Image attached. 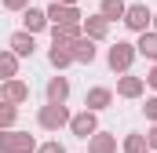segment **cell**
<instances>
[{"instance_id":"cell-17","label":"cell","mask_w":157,"mask_h":153,"mask_svg":"<svg viewBox=\"0 0 157 153\" xmlns=\"http://www.w3.org/2000/svg\"><path fill=\"white\" fill-rule=\"evenodd\" d=\"M70 99V80L66 76H51L48 80V102H66Z\"/></svg>"},{"instance_id":"cell-12","label":"cell","mask_w":157,"mask_h":153,"mask_svg":"<svg viewBox=\"0 0 157 153\" xmlns=\"http://www.w3.org/2000/svg\"><path fill=\"white\" fill-rule=\"evenodd\" d=\"M22 26H26L29 33H40V29L51 26V18H48V11H40V7H26V11H22Z\"/></svg>"},{"instance_id":"cell-28","label":"cell","mask_w":157,"mask_h":153,"mask_svg":"<svg viewBox=\"0 0 157 153\" xmlns=\"http://www.w3.org/2000/svg\"><path fill=\"white\" fill-rule=\"evenodd\" d=\"M62 4H77V0H62Z\"/></svg>"},{"instance_id":"cell-8","label":"cell","mask_w":157,"mask_h":153,"mask_svg":"<svg viewBox=\"0 0 157 153\" xmlns=\"http://www.w3.org/2000/svg\"><path fill=\"white\" fill-rule=\"evenodd\" d=\"M84 37V22H62V26H51V40L55 44H73Z\"/></svg>"},{"instance_id":"cell-9","label":"cell","mask_w":157,"mask_h":153,"mask_svg":"<svg viewBox=\"0 0 157 153\" xmlns=\"http://www.w3.org/2000/svg\"><path fill=\"white\" fill-rule=\"evenodd\" d=\"M84 33L91 40H106L110 37V18H106L102 11H99V15H88V18H84Z\"/></svg>"},{"instance_id":"cell-1","label":"cell","mask_w":157,"mask_h":153,"mask_svg":"<svg viewBox=\"0 0 157 153\" xmlns=\"http://www.w3.org/2000/svg\"><path fill=\"white\" fill-rule=\"evenodd\" d=\"M40 146H37V139L29 135V131H4L0 135V153H37Z\"/></svg>"},{"instance_id":"cell-24","label":"cell","mask_w":157,"mask_h":153,"mask_svg":"<svg viewBox=\"0 0 157 153\" xmlns=\"http://www.w3.org/2000/svg\"><path fill=\"white\" fill-rule=\"evenodd\" d=\"M143 110H146V120H154V124H157V99H146Z\"/></svg>"},{"instance_id":"cell-14","label":"cell","mask_w":157,"mask_h":153,"mask_svg":"<svg viewBox=\"0 0 157 153\" xmlns=\"http://www.w3.org/2000/svg\"><path fill=\"white\" fill-rule=\"evenodd\" d=\"M110 102H113V91H110V88H91V91L84 95V106H88V110H95V113H99V110H106Z\"/></svg>"},{"instance_id":"cell-13","label":"cell","mask_w":157,"mask_h":153,"mask_svg":"<svg viewBox=\"0 0 157 153\" xmlns=\"http://www.w3.org/2000/svg\"><path fill=\"white\" fill-rule=\"evenodd\" d=\"M70 51H73V58H77V62H88V66L95 62V40L88 37V33H84L80 40H73V44H70Z\"/></svg>"},{"instance_id":"cell-16","label":"cell","mask_w":157,"mask_h":153,"mask_svg":"<svg viewBox=\"0 0 157 153\" xmlns=\"http://www.w3.org/2000/svg\"><path fill=\"white\" fill-rule=\"evenodd\" d=\"M48 58H51V66H55V69H66L70 62H77V58H73V51H70V44H55V40H51Z\"/></svg>"},{"instance_id":"cell-4","label":"cell","mask_w":157,"mask_h":153,"mask_svg":"<svg viewBox=\"0 0 157 153\" xmlns=\"http://www.w3.org/2000/svg\"><path fill=\"white\" fill-rule=\"evenodd\" d=\"M124 26H128L132 33H146V29L154 26V11H150L146 4H128V15H124Z\"/></svg>"},{"instance_id":"cell-15","label":"cell","mask_w":157,"mask_h":153,"mask_svg":"<svg viewBox=\"0 0 157 153\" xmlns=\"http://www.w3.org/2000/svg\"><path fill=\"white\" fill-rule=\"evenodd\" d=\"M88 153H117V139L106 135V131H95L88 139Z\"/></svg>"},{"instance_id":"cell-3","label":"cell","mask_w":157,"mask_h":153,"mask_svg":"<svg viewBox=\"0 0 157 153\" xmlns=\"http://www.w3.org/2000/svg\"><path fill=\"white\" fill-rule=\"evenodd\" d=\"M135 55H139V47H135V44L117 40V44L110 47L106 62H110V69H113V73H128V69H132V62H135Z\"/></svg>"},{"instance_id":"cell-5","label":"cell","mask_w":157,"mask_h":153,"mask_svg":"<svg viewBox=\"0 0 157 153\" xmlns=\"http://www.w3.org/2000/svg\"><path fill=\"white\" fill-rule=\"evenodd\" d=\"M70 131H73L77 139H91V135L99 131V117H95V110H88V106H84V110L70 120Z\"/></svg>"},{"instance_id":"cell-10","label":"cell","mask_w":157,"mask_h":153,"mask_svg":"<svg viewBox=\"0 0 157 153\" xmlns=\"http://www.w3.org/2000/svg\"><path fill=\"white\" fill-rule=\"evenodd\" d=\"M143 91H146V80H143V76L124 73V76L117 80V95H121V99H139Z\"/></svg>"},{"instance_id":"cell-2","label":"cell","mask_w":157,"mask_h":153,"mask_svg":"<svg viewBox=\"0 0 157 153\" xmlns=\"http://www.w3.org/2000/svg\"><path fill=\"white\" fill-rule=\"evenodd\" d=\"M70 120H73V117L66 110V102H48V106H40V113H37V124L48 128V131H59V128H66Z\"/></svg>"},{"instance_id":"cell-29","label":"cell","mask_w":157,"mask_h":153,"mask_svg":"<svg viewBox=\"0 0 157 153\" xmlns=\"http://www.w3.org/2000/svg\"><path fill=\"white\" fill-rule=\"evenodd\" d=\"M154 29H157V15H154Z\"/></svg>"},{"instance_id":"cell-19","label":"cell","mask_w":157,"mask_h":153,"mask_svg":"<svg viewBox=\"0 0 157 153\" xmlns=\"http://www.w3.org/2000/svg\"><path fill=\"white\" fill-rule=\"evenodd\" d=\"M99 11H102L110 22H117V18L124 22V15H128V4H124V0H102V4H99Z\"/></svg>"},{"instance_id":"cell-20","label":"cell","mask_w":157,"mask_h":153,"mask_svg":"<svg viewBox=\"0 0 157 153\" xmlns=\"http://www.w3.org/2000/svg\"><path fill=\"white\" fill-rule=\"evenodd\" d=\"M0 73H4V76H15V73H18V55H15L11 47L0 55Z\"/></svg>"},{"instance_id":"cell-22","label":"cell","mask_w":157,"mask_h":153,"mask_svg":"<svg viewBox=\"0 0 157 153\" xmlns=\"http://www.w3.org/2000/svg\"><path fill=\"white\" fill-rule=\"evenodd\" d=\"M15 117H18L15 102H4V110H0V128H4V131H11V128H15Z\"/></svg>"},{"instance_id":"cell-27","label":"cell","mask_w":157,"mask_h":153,"mask_svg":"<svg viewBox=\"0 0 157 153\" xmlns=\"http://www.w3.org/2000/svg\"><path fill=\"white\" fill-rule=\"evenodd\" d=\"M146 84H150V88H157V66L150 69V73H146Z\"/></svg>"},{"instance_id":"cell-30","label":"cell","mask_w":157,"mask_h":153,"mask_svg":"<svg viewBox=\"0 0 157 153\" xmlns=\"http://www.w3.org/2000/svg\"><path fill=\"white\" fill-rule=\"evenodd\" d=\"M146 153H157V150H146Z\"/></svg>"},{"instance_id":"cell-18","label":"cell","mask_w":157,"mask_h":153,"mask_svg":"<svg viewBox=\"0 0 157 153\" xmlns=\"http://www.w3.org/2000/svg\"><path fill=\"white\" fill-rule=\"evenodd\" d=\"M135 47H139V55H143V58L157 62V29H154V33H150V29H146V33H139V44H135Z\"/></svg>"},{"instance_id":"cell-6","label":"cell","mask_w":157,"mask_h":153,"mask_svg":"<svg viewBox=\"0 0 157 153\" xmlns=\"http://www.w3.org/2000/svg\"><path fill=\"white\" fill-rule=\"evenodd\" d=\"M48 18H51V26H62V22H84V15L77 11V4H62V0H55V4L48 7Z\"/></svg>"},{"instance_id":"cell-11","label":"cell","mask_w":157,"mask_h":153,"mask_svg":"<svg viewBox=\"0 0 157 153\" xmlns=\"http://www.w3.org/2000/svg\"><path fill=\"white\" fill-rule=\"evenodd\" d=\"M7 47H11L18 58H29V55H33V33H29V29L11 33V37H7Z\"/></svg>"},{"instance_id":"cell-21","label":"cell","mask_w":157,"mask_h":153,"mask_svg":"<svg viewBox=\"0 0 157 153\" xmlns=\"http://www.w3.org/2000/svg\"><path fill=\"white\" fill-rule=\"evenodd\" d=\"M146 150H150L146 135H128L124 139V153H146Z\"/></svg>"},{"instance_id":"cell-25","label":"cell","mask_w":157,"mask_h":153,"mask_svg":"<svg viewBox=\"0 0 157 153\" xmlns=\"http://www.w3.org/2000/svg\"><path fill=\"white\" fill-rule=\"evenodd\" d=\"M4 7H7V11H26L29 0H4Z\"/></svg>"},{"instance_id":"cell-7","label":"cell","mask_w":157,"mask_h":153,"mask_svg":"<svg viewBox=\"0 0 157 153\" xmlns=\"http://www.w3.org/2000/svg\"><path fill=\"white\" fill-rule=\"evenodd\" d=\"M0 99L18 106V102H26V99H29V84H26V80H15V76H7V80H4V88H0Z\"/></svg>"},{"instance_id":"cell-23","label":"cell","mask_w":157,"mask_h":153,"mask_svg":"<svg viewBox=\"0 0 157 153\" xmlns=\"http://www.w3.org/2000/svg\"><path fill=\"white\" fill-rule=\"evenodd\" d=\"M37 153H66V146H62L59 139H51V142H44V146H40Z\"/></svg>"},{"instance_id":"cell-26","label":"cell","mask_w":157,"mask_h":153,"mask_svg":"<svg viewBox=\"0 0 157 153\" xmlns=\"http://www.w3.org/2000/svg\"><path fill=\"white\" fill-rule=\"evenodd\" d=\"M146 142H150V150H157V124L146 131Z\"/></svg>"}]
</instances>
